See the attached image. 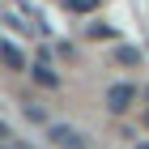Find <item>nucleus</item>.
Segmentation results:
<instances>
[{
	"mask_svg": "<svg viewBox=\"0 0 149 149\" xmlns=\"http://www.w3.org/2000/svg\"><path fill=\"white\" fill-rule=\"evenodd\" d=\"M132 98H136L132 85H111V90H107V107H111L115 115H124L128 107H132Z\"/></svg>",
	"mask_w": 149,
	"mask_h": 149,
	"instance_id": "nucleus-1",
	"label": "nucleus"
},
{
	"mask_svg": "<svg viewBox=\"0 0 149 149\" xmlns=\"http://www.w3.org/2000/svg\"><path fill=\"white\" fill-rule=\"evenodd\" d=\"M51 141H56L60 149H85V145H81V136L72 132V128H64V124H56V128H51Z\"/></svg>",
	"mask_w": 149,
	"mask_h": 149,
	"instance_id": "nucleus-2",
	"label": "nucleus"
},
{
	"mask_svg": "<svg viewBox=\"0 0 149 149\" xmlns=\"http://www.w3.org/2000/svg\"><path fill=\"white\" fill-rule=\"evenodd\" d=\"M0 60H4L9 68H26V60H22V51H17V47H13V43H0Z\"/></svg>",
	"mask_w": 149,
	"mask_h": 149,
	"instance_id": "nucleus-3",
	"label": "nucleus"
},
{
	"mask_svg": "<svg viewBox=\"0 0 149 149\" xmlns=\"http://www.w3.org/2000/svg\"><path fill=\"white\" fill-rule=\"evenodd\" d=\"M34 81H38V85H47V90H56V85H60V81H56V72L47 68V64H34Z\"/></svg>",
	"mask_w": 149,
	"mask_h": 149,
	"instance_id": "nucleus-4",
	"label": "nucleus"
},
{
	"mask_svg": "<svg viewBox=\"0 0 149 149\" xmlns=\"http://www.w3.org/2000/svg\"><path fill=\"white\" fill-rule=\"evenodd\" d=\"M68 9H72V13H94L98 0H68Z\"/></svg>",
	"mask_w": 149,
	"mask_h": 149,
	"instance_id": "nucleus-5",
	"label": "nucleus"
},
{
	"mask_svg": "<svg viewBox=\"0 0 149 149\" xmlns=\"http://www.w3.org/2000/svg\"><path fill=\"white\" fill-rule=\"evenodd\" d=\"M0 149H26L22 141H0Z\"/></svg>",
	"mask_w": 149,
	"mask_h": 149,
	"instance_id": "nucleus-6",
	"label": "nucleus"
},
{
	"mask_svg": "<svg viewBox=\"0 0 149 149\" xmlns=\"http://www.w3.org/2000/svg\"><path fill=\"white\" fill-rule=\"evenodd\" d=\"M145 128H149V111H145Z\"/></svg>",
	"mask_w": 149,
	"mask_h": 149,
	"instance_id": "nucleus-7",
	"label": "nucleus"
},
{
	"mask_svg": "<svg viewBox=\"0 0 149 149\" xmlns=\"http://www.w3.org/2000/svg\"><path fill=\"white\" fill-rule=\"evenodd\" d=\"M136 149H149V145H136Z\"/></svg>",
	"mask_w": 149,
	"mask_h": 149,
	"instance_id": "nucleus-8",
	"label": "nucleus"
}]
</instances>
